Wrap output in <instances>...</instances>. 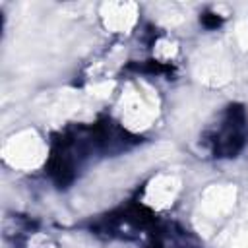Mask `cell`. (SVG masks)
Wrapping results in <instances>:
<instances>
[{
    "label": "cell",
    "mask_w": 248,
    "mask_h": 248,
    "mask_svg": "<svg viewBox=\"0 0 248 248\" xmlns=\"http://www.w3.org/2000/svg\"><path fill=\"white\" fill-rule=\"evenodd\" d=\"M244 141V120L240 110H229L225 122L217 128L215 134V151L225 155H234Z\"/></svg>",
    "instance_id": "obj_1"
}]
</instances>
